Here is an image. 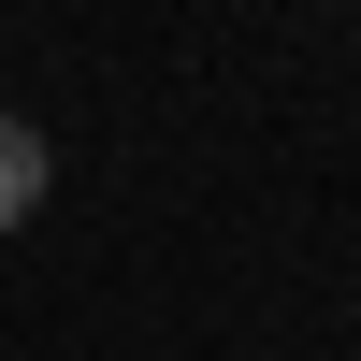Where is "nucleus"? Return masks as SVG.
Wrapping results in <instances>:
<instances>
[{
	"label": "nucleus",
	"mask_w": 361,
	"mask_h": 361,
	"mask_svg": "<svg viewBox=\"0 0 361 361\" xmlns=\"http://www.w3.org/2000/svg\"><path fill=\"white\" fill-rule=\"evenodd\" d=\"M29 202H44V130H29V116H0V231H15Z\"/></svg>",
	"instance_id": "obj_1"
}]
</instances>
